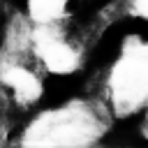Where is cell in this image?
I'll return each mask as SVG.
<instances>
[{"mask_svg": "<svg viewBox=\"0 0 148 148\" xmlns=\"http://www.w3.org/2000/svg\"><path fill=\"white\" fill-rule=\"evenodd\" d=\"M104 134V123L83 102H72L60 109H49L37 116L21 143L25 146H88Z\"/></svg>", "mask_w": 148, "mask_h": 148, "instance_id": "obj_1", "label": "cell"}, {"mask_svg": "<svg viewBox=\"0 0 148 148\" xmlns=\"http://www.w3.org/2000/svg\"><path fill=\"white\" fill-rule=\"evenodd\" d=\"M111 106L118 116H130L148 102V42L130 37L109 74Z\"/></svg>", "mask_w": 148, "mask_h": 148, "instance_id": "obj_2", "label": "cell"}, {"mask_svg": "<svg viewBox=\"0 0 148 148\" xmlns=\"http://www.w3.org/2000/svg\"><path fill=\"white\" fill-rule=\"evenodd\" d=\"M2 83H5L7 88H12L14 95H16V99L23 102V104L35 102V99L42 95V83H39V79H37L30 69H25V67H21V65H9V62H5V65H2Z\"/></svg>", "mask_w": 148, "mask_h": 148, "instance_id": "obj_4", "label": "cell"}, {"mask_svg": "<svg viewBox=\"0 0 148 148\" xmlns=\"http://www.w3.org/2000/svg\"><path fill=\"white\" fill-rule=\"evenodd\" d=\"M146 116H148V102H146Z\"/></svg>", "mask_w": 148, "mask_h": 148, "instance_id": "obj_7", "label": "cell"}, {"mask_svg": "<svg viewBox=\"0 0 148 148\" xmlns=\"http://www.w3.org/2000/svg\"><path fill=\"white\" fill-rule=\"evenodd\" d=\"M67 9V0H28V16L37 25H53L62 18Z\"/></svg>", "mask_w": 148, "mask_h": 148, "instance_id": "obj_5", "label": "cell"}, {"mask_svg": "<svg viewBox=\"0 0 148 148\" xmlns=\"http://www.w3.org/2000/svg\"><path fill=\"white\" fill-rule=\"evenodd\" d=\"M49 28L51 25H39V30L35 32V51L51 74H72L74 69H79L81 62L79 51L58 35H53Z\"/></svg>", "mask_w": 148, "mask_h": 148, "instance_id": "obj_3", "label": "cell"}, {"mask_svg": "<svg viewBox=\"0 0 148 148\" xmlns=\"http://www.w3.org/2000/svg\"><path fill=\"white\" fill-rule=\"evenodd\" d=\"M134 14L141 18H148V0H134Z\"/></svg>", "mask_w": 148, "mask_h": 148, "instance_id": "obj_6", "label": "cell"}]
</instances>
